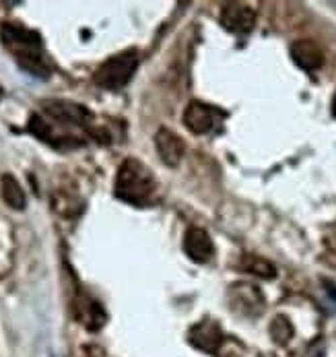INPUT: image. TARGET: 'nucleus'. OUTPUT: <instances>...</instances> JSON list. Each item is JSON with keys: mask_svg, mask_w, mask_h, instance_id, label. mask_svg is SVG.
Wrapping results in <instances>:
<instances>
[{"mask_svg": "<svg viewBox=\"0 0 336 357\" xmlns=\"http://www.w3.org/2000/svg\"><path fill=\"white\" fill-rule=\"evenodd\" d=\"M114 190L120 201L143 206L155 192V178L143 161L130 157L120 165Z\"/></svg>", "mask_w": 336, "mask_h": 357, "instance_id": "1", "label": "nucleus"}, {"mask_svg": "<svg viewBox=\"0 0 336 357\" xmlns=\"http://www.w3.org/2000/svg\"><path fill=\"white\" fill-rule=\"evenodd\" d=\"M137 66H139V54L135 50L116 54L97 68L93 81L103 89H122L132 79Z\"/></svg>", "mask_w": 336, "mask_h": 357, "instance_id": "2", "label": "nucleus"}, {"mask_svg": "<svg viewBox=\"0 0 336 357\" xmlns=\"http://www.w3.org/2000/svg\"><path fill=\"white\" fill-rule=\"evenodd\" d=\"M0 38H2V44L13 52V56L42 52V38H40V33L31 31V29H25L21 25H15V23H2Z\"/></svg>", "mask_w": 336, "mask_h": 357, "instance_id": "3", "label": "nucleus"}, {"mask_svg": "<svg viewBox=\"0 0 336 357\" xmlns=\"http://www.w3.org/2000/svg\"><path fill=\"white\" fill-rule=\"evenodd\" d=\"M223 114L213 107V105H206L202 102H190L186 112H184V124L188 126V130H192L194 135H208L215 124H217V118H221Z\"/></svg>", "mask_w": 336, "mask_h": 357, "instance_id": "4", "label": "nucleus"}, {"mask_svg": "<svg viewBox=\"0 0 336 357\" xmlns=\"http://www.w3.org/2000/svg\"><path fill=\"white\" fill-rule=\"evenodd\" d=\"M221 25L231 33H250L256 25V13L247 4L227 2L221 10Z\"/></svg>", "mask_w": 336, "mask_h": 357, "instance_id": "5", "label": "nucleus"}, {"mask_svg": "<svg viewBox=\"0 0 336 357\" xmlns=\"http://www.w3.org/2000/svg\"><path fill=\"white\" fill-rule=\"evenodd\" d=\"M155 147H157V153L161 157V161L169 167H176L182 157H184V151H186V145L184 141L171 132L169 128H159L157 135H155Z\"/></svg>", "mask_w": 336, "mask_h": 357, "instance_id": "6", "label": "nucleus"}, {"mask_svg": "<svg viewBox=\"0 0 336 357\" xmlns=\"http://www.w3.org/2000/svg\"><path fill=\"white\" fill-rule=\"evenodd\" d=\"M42 107H44V112L48 116H52L58 122H64V124H79V126H83L91 118V114L87 112V107H83V105L72 102L48 100V102H42Z\"/></svg>", "mask_w": 336, "mask_h": 357, "instance_id": "7", "label": "nucleus"}, {"mask_svg": "<svg viewBox=\"0 0 336 357\" xmlns=\"http://www.w3.org/2000/svg\"><path fill=\"white\" fill-rule=\"evenodd\" d=\"M291 58L303 70H318L324 64V52L312 40H297V42H293Z\"/></svg>", "mask_w": 336, "mask_h": 357, "instance_id": "8", "label": "nucleus"}, {"mask_svg": "<svg viewBox=\"0 0 336 357\" xmlns=\"http://www.w3.org/2000/svg\"><path fill=\"white\" fill-rule=\"evenodd\" d=\"M184 250L192 258L194 262H208L215 255V246L211 236L200 229V227H190L184 236Z\"/></svg>", "mask_w": 336, "mask_h": 357, "instance_id": "9", "label": "nucleus"}, {"mask_svg": "<svg viewBox=\"0 0 336 357\" xmlns=\"http://www.w3.org/2000/svg\"><path fill=\"white\" fill-rule=\"evenodd\" d=\"M190 343L202 351L215 354L221 345V331L213 322H202L194 326V331L190 333Z\"/></svg>", "mask_w": 336, "mask_h": 357, "instance_id": "10", "label": "nucleus"}, {"mask_svg": "<svg viewBox=\"0 0 336 357\" xmlns=\"http://www.w3.org/2000/svg\"><path fill=\"white\" fill-rule=\"evenodd\" d=\"M0 192H2V201L8 204L10 208H15V211L25 208V201H27L25 199V190L21 188V184L17 182L15 176L4 174L0 178Z\"/></svg>", "mask_w": 336, "mask_h": 357, "instance_id": "11", "label": "nucleus"}, {"mask_svg": "<svg viewBox=\"0 0 336 357\" xmlns=\"http://www.w3.org/2000/svg\"><path fill=\"white\" fill-rule=\"evenodd\" d=\"M241 266H243L247 273H252V275H256V277H262V279H273V277H277L275 264L268 262L266 258H260V256H245L243 262H241Z\"/></svg>", "mask_w": 336, "mask_h": 357, "instance_id": "12", "label": "nucleus"}, {"mask_svg": "<svg viewBox=\"0 0 336 357\" xmlns=\"http://www.w3.org/2000/svg\"><path fill=\"white\" fill-rule=\"evenodd\" d=\"M270 335H273V339H275L277 343H281V345H285L289 339L293 337V326H291V322H289L285 316H277V318L273 320V324H270Z\"/></svg>", "mask_w": 336, "mask_h": 357, "instance_id": "13", "label": "nucleus"}, {"mask_svg": "<svg viewBox=\"0 0 336 357\" xmlns=\"http://www.w3.org/2000/svg\"><path fill=\"white\" fill-rule=\"evenodd\" d=\"M27 128H29V132H31L33 137H38L40 141H48V143L52 141V126H49L42 116L33 114V116L29 118Z\"/></svg>", "mask_w": 336, "mask_h": 357, "instance_id": "14", "label": "nucleus"}, {"mask_svg": "<svg viewBox=\"0 0 336 357\" xmlns=\"http://www.w3.org/2000/svg\"><path fill=\"white\" fill-rule=\"evenodd\" d=\"M333 114L336 116V93H335V100H333Z\"/></svg>", "mask_w": 336, "mask_h": 357, "instance_id": "15", "label": "nucleus"}, {"mask_svg": "<svg viewBox=\"0 0 336 357\" xmlns=\"http://www.w3.org/2000/svg\"><path fill=\"white\" fill-rule=\"evenodd\" d=\"M0 100H2V87H0Z\"/></svg>", "mask_w": 336, "mask_h": 357, "instance_id": "16", "label": "nucleus"}]
</instances>
